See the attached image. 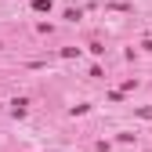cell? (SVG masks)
<instances>
[{
    "label": "cell",
    "instance_id": "1",
    "mask_svg": "<svg viewBox=\"0 0 152 152\" xmlns=\"http://www.w3.org/2000/svg\"><path fill=\"white\" fill-rule=\"evenodd\" d=\"M33 11H51V0H33Z\"/></svg>",
    "mask_w": 152,
    "mask_h": 152
}]
</instances>
